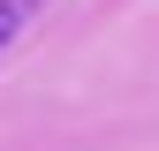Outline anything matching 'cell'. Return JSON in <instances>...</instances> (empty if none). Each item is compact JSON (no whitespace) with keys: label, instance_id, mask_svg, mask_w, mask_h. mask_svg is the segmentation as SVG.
Listing matches in <instances>:
<instances>
[{"label":"cell","instance_id":"cell-1","mask_svg":"<svg viewBox=\"0 0 159 151\" xmlns=\"http://www.w3.org/2000/svg\"><path fill=\"white\" fill-rule=\"evenodd\" d=\"M38 15H46V0H0V53H8L15 38H23Z\"/></svg>","mask_w":159,"mask_h":151}]
</instances>
